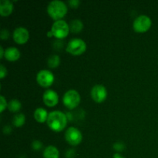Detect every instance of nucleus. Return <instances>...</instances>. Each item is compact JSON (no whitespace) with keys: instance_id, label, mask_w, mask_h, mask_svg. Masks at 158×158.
<instances>
[{"instance_id":"obj_23","label":"nucleus","mask_w":158,"mask_h":158,"mask_svg":"<svg viewBox=\"0 0 158 158\" xmlns=\"http://www.w3.org/2000/svg\"><path fill=\"white\" fill-rule=\"evenodd\" d=\"M114 148L116 151H121L124 149V145H123V143H120V142H117V143H116L114 145Z\"/></svg>"},{"instance_id":"obj_25","label":"nucleus","mask_w":158,"mask_h":158,"mask_svg":"<svg viewBox=\"0 0 158 158\" xmlns=\"http://www.w3.org/2000/svg\"><path fill=\"white\" fill-rule=\"evenodd\" d=\"M69 6H71L72 8H77L80 5V2L79 0H70V1L68 2Z\"/></svg>"},{"instance_id":"obj_9","label":"nucleus","mask_w":158,"mask_h":158,"mask_svg":"<svg viewBox=\"0 0 158 158\" xmlns=\"http://www.w3.org/2000/svg\"><path fill=\"white\" fill-rule=\"evenodd\" d=\"M91 97L97 103H102L104 101L107 96V90L103 85L97 84L91 89Z\"/></svg>"},{"instance_id":"obj_14","label":"nucleus","mask_w":158,"mask_h":158,"mask_svg":"<svg viewBox=\"0 0 158 158\" xmlns=\"http://www.w3.org/2000/svg\"><path fill=\"white\" fill-rule=\"evenodd\" d=\"M48 116L49 114L44 108H37L34 112V118L39 123H44L45 121H47Z\"/></svg>"},{"instance_id":"obj_6","label":"nucleus","mask_w":158,"mask_h":158,"mask_svg":"<svg viewBox=\"0 0 158 158\" xmlns=\"http://www.w3.org/2000/svg\"><path fill=\"white\" fill-rule=\"evenodd\" d=\"M152 25L151 18L146 15H140L134 19L133 27L135 32L143 33L149 30Z\"/></svg>"},{"instance_id":"obj_11","label":"nucleus","mask_w":158,"mask_h":158,"mask_svg":"<svg viewBox=\"0 0 158 158\" xmlns=\"http://www.w3.org/2000/svg\"><path fill=\"white\" fill-rule=\"evenodd\" d=\"M43 100L45 104L49 107L55 106L59 102V96L56 91L47 89L43 95Z\"/></svg>"},{"instance_id":"obj_5","label":"nucleus","mask_w":158,"mask_h":158,"mask_svg":"<svg viewBox=\"0 0 158 158\" xmlns=\"http://www.w3.org/2000/svg\"><path fill=\"white\" fill-rule=\"evenodd\" d=\"M86 50V43L79 38H73L69 40L66 46V51L73 56L81 55Z\"/></svg>"},{"instance_id":"obj_24","label":"nucleus","mask_w":158,"mask_h":158,"mask_svg":"<svg viewBox=\"0 0 158 158\" xmlns=\"http://www.w3.org/2000/svg\"><path fill=\"white\" fill-rule=\"evenodd\" d=\"M42 146H43V144L40 140H35L32 143V148L34 150H40L42 148Z\"/></svg>"},{"instance_id":"obj_12","label":"nucleus","mask_w":158,"mask_h":158,"mask_svg":"<svg viewBox=\"0 0 158 158\" xmlns=\"http://www.w3.org/2000/svg\"><path fill=\"white\" fill-rule=\"evenodd\" d=\"M13 11V4L9 0L0 1V15L2 16H7Z\"/></svg>"},{"instance_id":"obj_17","label":"nucleus","mask_w":158,"mask_h":158,"mask_svg":"<svg viewBox=\"0 0 158 158\" xmlns=\"http://www.w3.org/2000/svg\"><path fill=\"white\" fill-rule=\"evenodd\" d=\"M8 108H9V111H11V112L17 113L22 108V104L18 100H16V99H12L8 103Z\"/></svg>"},{"instance_id":"obj_10","label":"nucleus","mask_w":158,"mask_h":158,"mask_svg":"<svg viewBox=\"0 0 158 158\" xmlns=\"http://www.w3.org/2000/svg\"><path fill=\"white\" fill-rule=\"evenodd\" d=\"M12 37L14 41L18 44H25L29 40V32L25 27H18L14 30Z\"/></svg>"},{"instance_id":"obj_19","label":"nucleus","mask_w":158,"mask_h":158,"mask_svg":"<svg viewBox=\"0 0 158 158\" xmlns=\"http://www.w3.org/2000/svg\"><path fill=\"white\" fill-rule=\"evenodd\" d=\"M60 58L59 56L57 55H52L48 58L47 60V64L48 66L50 68H56L57 66L60 65Z\"/></svg>"},{"instance_id":"obj_18","label":"nucleus","mask_w":158,"mask_h":158,"mask_svg":"<svg viewBox=\"0 0 158 158\" xmlns=\"http://www.w3.org/2000/svg\"><path fill=\"white\" fill-rule=\"evenodd\" d=\"M25 121H26V117H25L24 114H21V113L15 114L12 119V123L16 127L23 126L25 123Z\"/></svg>"},{"instance_id":"obj_3","label":"nucleus","mask_w":158,"mask_h":158,"mask_svg":"<svg viewBox=\"0 0 158 158\" xmlns=\"http://www.w3.org/2000/svg\"><path fill=\"white\" fill-rule=\"evenodd\" d=\"M69 31H70L69 26L66 21L63 19L54 22L52 26V29H51V32H52V35L59 40L66 38L69 34Z\"/></svg>"},{"instance_id":"obj_13","label":"nucleus","mask_w":158,"mask_h":158,"mask_svg":"<svg viewBox=\"0 0 158 158\" xmlns=\"http://www.w3.org/2000/svg\"><path fill=\"white\" fill-rule=\"evenodd\" d=\"M5 58L7 60L11 62L16 61L17 60H19L20 57V52L16 47H13V46H11V47L7 48L6 49H5Z\"/></svg>"},{"instance_id":"obj_7","label":"nucleus","mask_w":158,"mask_h":158,"mask_svg":"<svg viewBox=\"0 0 158 158\" xmlns=\"http://www.w3.org/2000/svg\"><path fill=\"white\" fill-rule=\"evenodd\" d=\"M65 139L72 146H77L80 144L83 139L82 133L80 132V130L74 127H70L68 128L65 133Z\"/></svg>"},{"instance_id":"obj_27","label":"nucleus","mask_w":158,"mask_h":158,"mask_svg":"<svg viewBox=\"0 0 158 158\" xmlns=\"http://www.w3.org/2000/svg\"><path fill=\"white\" fill-rule=\"evenodd\" d=\"M114 158H125V157H122V156H121V155H120V154H114Z\"/></svg>"},{"instance_id":"obj_20","label":"nucleus","mask_w":158,"mask_h":158,"mask_svg":"<svg viewBox=\"0 0 158 158\" xmlns=\"http://www.w3.org/2000/svg\"><path fill=\"white\" fill-rule=\"evenodd\" d=\"M0 103H1V105H0V106H1V111H0V112L2 113L3 111L5 110V109L6 108V106H8V103L7 102H6V98H5L3 96H1V97H0Z\"/></svg>"},{"instance_id":"obj_1","label":"nucleus","mask_w":158,"mask_h":158,"mask_svg":"<svg viewBox=\"0 0 158 158\" xmlns=\"http://www.w3.org/2000/svg\"><path fill=\"white\" fill-rule=\"evenodd\" d=\"M68 117L64 113L60 110H55L49 113L48 116V127L55 132H60L65 129L67 124Z\"/></svg>"},{"instance_id":"obj_16","label":"nucleus","mask_w":158,"mask_h":158,"mask_svg":"<svg viewBox=\"0 0 158 158\" xmlns=\"http://www.w3.org/2000/svg\"><path fill=\"white\" fill-rule=\"evenodd\" d=\"M69 29L73 33H78L81 32L83 28V24L80 19H73L69 23Z\"/></svg>"},{"instance_id":"obj_4","label":"nucleus","mask_w":158,"mask_h":158,"mask_svg":"<svg viewBox=\"0 0 158 158\" xmlns=\"http://www.w3.org/2000/svg\"><path fill=\"white\" fill-rule=\"evenodd\" d=\"M80 101H81V97L80 94L75 89H69L66 91L63 95V104L69 110L77 107L80 103Z\"/></svg>"},{"instance_id":"obj_15","label":"nucleus","mask_w":158,"mask_h":158,"mask_svg":"<svg viewBox=\"0 0 158 158\" xmlns=\"http://www.w3.org/2000/svg\"><path fill=\"white\" fill-rule=\"evenodd\" d=\"M43 157L44 158H59L60 152L55 146L49 145L46 147L43 151Z\"/></svg>"},{"instance_id":"obj_26","label":"nucleus","mask_w":158,"mask_h":158,"mask_svg":"<svg viewBox=\"0 0 158 158\" xmlns=\"http://www.w3.org/2000/svg\"><path fill=\"white\" fill-rule=\"evenodd\" d=\"M4 56H5V50L4 49H3L2 46H1V47H0V58L4 57Z\"/></svg>"},{"instance_id":"obj_2","label":"nucleus","mask_w":158,"mask_h":158,"mask_svg":"<svg viewBox=\"0 0 158 158\" xmlns=\"http://www.w3.org/2000/svg\"><path fill=\"white\" fill-rule=\"evenodd\" d=\"M68 7L66 3L60 0H53L47 6V12L55 21L61 19L67 13Z\"/></svg>"},{"instance_id":"obj_22","label":"nucleus","mask_w":158,"mask_h":158,"mask_svg":"<svg viewBox=\"0 0 158 158\" xmlns=\"http://www.w3.org/2000/svg\"><path fill=\"white\" fill-rule=\"evenodd\" d=\"M7 75V69L3 65L0 66V78L3 79Z\"/></svg>"},{"instance_id":"obj_8","label":"nucleus","mask_w":158,"mask_h":158,"mask_svg":"<svg viewBox=\"0 0 158 158\" xmlns=\"http://www.w3.org/2000/svg\"><path fill=\"white\" fill-rule=\"evenodd\" d=\"M54 75L48 69H42L37 73L36 81L41 86L49 87L54 82Z\"/></svg>"},{"instance_id":"obj_21","label":"nucleus","mask_w":158,"mask_h":158,"mask_svg":"<svg viewBox=\"0 0 158 158\" xmlns=\"http://www.w3.org/2000/svg\"><path fill=\"white\" fill-rule=\"evenodd\" d=\"M9 36V31L8 29H2L1 32H0V37L2 40H7Z\"/></svg>"}]
</instances>
